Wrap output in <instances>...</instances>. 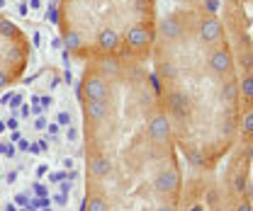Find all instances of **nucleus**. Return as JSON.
Instances as JSON below:
<instances>
[{"instance_id":"nucleus-2","label":"nucleus","mask_w":253,"mask_h":211,"mask_svg":"<svg viewBox=\"0 0 253 211\" xmlns=\"http://www.w3.org/2000/svg\"><path fill=\"white\" fill-rule=\"evenodd\" d=\"M32 59L30 44L25 41L22 32L15 22L0 15V92L7 90L25 70Z\"/></svg>"},{"instance_id":"nucleus-4","label":"nucleus","mask_w":253,"mask_h":211,"mask_svg":"<svg viewBox=\"0 0 253 211\" xmlns=\"http://www.w3.org/2000/svg\"><path fill=\"white\" fill-rule=\"evenodd\" d=\"M239 124H241V134H244L246 139H253V107L241 114V121H239Z\"/></svg>"},{"instance_id":"nucleus-1","label":"nucleus","mask_w":253,"mask_h":211,"mask_svg":"<svg viewBox=\"0 0 253 211\" xmlns=\"http://www.w3.org/2000/svg\"><path fill=\"white\" fill-rule=\"evenodd\" d=\"M156 0H59L63 49L85 59H141L156 39Z\"/></svg>"},{"instance_id":"nucleus-5","label":"nucleus","mask_w":253,"mask_h":211,"mask_svg":"<svg viewBox=\"0 0 253 211\" xmlns=\"http://www.w3.org/2000/svg\"><path fill=\"white\" fill-rule=\"evenodd\" d=\"M246 184H249V175H246L244 170H241V173H236V177H234V192H236V194H244Z\"/></svg>"},{"instance_id":"nucleus-8","label":"nucleus","mask_w":253,"mask_h":211,"mask_svg":"<svg viewBox=\"0 0 253 211\" xmlns=\"http://www.w3.org/2000/svg\"><path fill=\"white\" fill-rule=\"evenodd\" d=\"M190 211H205V207H202V204H195V207H192Z\"/></svg>"},{"instance_id":"nucleus-3","label":"nucleus","mask_w":253,"mask_h":211,"mask_svg":"<svg viewBox=\"0 0 253 211\" xmlns=\"http://www.w3.org/2000/svg\"><path fill=\"white\" fill-rule=\"evenodd\" d=\"M154 189L158 194H175L180 189V173L175 168H163L154 177Z\"/></svg>"},{"instance_id":"nucleus-6","label":"nucleus","mask_w":253,"mask_h":211,"mask_svg":"<svg viewBox=\"0 0 253 211\" xmlns=\"http://www.w3.org/2000/svg\"><path fill=\"white\" fill-rule=\"evenodd\" d=\"M236 211H253V207H251V202L246 199V202H241L239 207H236Z\"/></svg>"},{"instance_id":"nucleus-7","label":"nucleus","mask_w":253,"mask_h":211,"mask_svg":"<svg viewBox=\"0 0 253 211\" xmlns=\"http://www.w3.org/2000/svg\"><path fill=\"white\" fill-rule=\"evenodd\" d=\"M156 211H175V207L173 204H161V207H156Z\"/></svg>"},{"instance_id":"nucleus-9","label":"nucleus","mask_w":253,"mask_h":211,"mask_svg":"<svg viewBox=\"0 0 253 211\" xmlns=\"http://www.w3.org/2000/svg\"><path fill=\"white\" fill-rule=\"evenodd\" d=\"M241 2H249V0H241Z\"/></svg>"}]
</instances>
